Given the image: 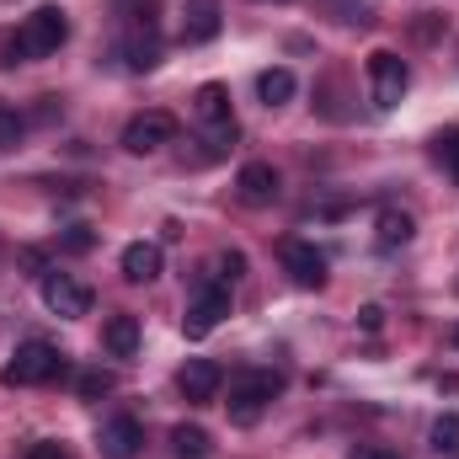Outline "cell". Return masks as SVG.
Segmentation results:
<instances>
[{
	"label": "cell",
	"instance_id": "1",
	"mask_svg": "<svg viewBox=\"0 0 459 459\" xmlns=\"http://www.w3.org/2000/svg\"><path fill=\"white\" fill-rule=\"evenodd\" d=\"M65 38H70V16L59 11V5H38L11 38H5V65H27V59H48V54H59L65 48Z\"/></svg>",
	"mask_w": 459,
	"mask_h": 459
},
{
	"label": "cell",
	"instance_id": "2",
	"mask_svg": "<svg viewBox=\"0 0 459 459\" xmlns=\"http://www.w3.org/2000/svg\"><path fill=\"white\" fill-rule=\"evenodd\" d=\"M65 374H70L65 352L54 342H43V337H27V342L16 347V358L0 368L5 385H48V379H65Z\"/></svg>",
	"mask_w": 459,
	"mask_h": 459
},
{
	"label": "cell",
	"instance_id": "3",
	"mask_svg": "<svg viewBox=\"0 0 459 459\" xmlns=\"http://www.w3.org/2000/svg\"><path fill=\"white\" fill-rule=\"evenodd\" d=\"M273 395H278V374H267V368H240L235 379H230V422L235 428H256L262 422V411L273 406Z\"/></svg>",
	"mask_w": 459,
	"mask_h": 459
},
{
	"label": "cell",
	"instance_id": "4",
	"mask_svg": "<svg viewBox=\"0 0 459 459\" xmlns=\"http://www.w3.org/2000/svg\"><path fill=\"white\" fill-rule=\"evenodd\" d=\"M406 86H411V70H406V59H401L395 48H374V54H368V91H374V108H379V113L401 108Z\"/></svg>",
	"mask_w": 459,
	"mask_h": 459
},
{
	"label": "cell",
	"instance_id": "5",
	"mask_svg": "<svg viewBox=\"0 0 459 459\" xmlns=\"http://www.w3.org/2000/svg\"><path fill=\"white\" fill-rule=\"evenodd\" d=\"M171 139H177V117L166 113V108H150V113L128 117V128H123V150L128 155H155Z\"/></svg>",
	"mask_w": 459,
	"mask_h": 459
},
{
	"label": "cell",
	"instance_id": "6",
	"mask_svg": "<svg viewBox=\"0 0 459 459\" xmlns=\"http://www.w3.org/2000/svg\"><path fill=\"white\" fill-rule=\"evenodd\" d=\"M230 316V289L225 283H214V278H204V294L187 305V316H182V332L198 342V337H209L220 321Z\"/></svg>",
	"mask_w": 459,
	"mask_h": 459
},
{
	"label": "cell",
	"instance_id": "7",
	"mask_svg": "<svg viewBox=\"0 0 459 459\" xmlns=\"http://www.w3.org/2000/svg\"><path fill=\"white\" fill-rule=\"evenodd\" d=\"M43 305L65 321H81V316H91V289L70 273H43Z\"/></svg>",
	"mask_w": 459,
	"mask_h": 459
},
{
	"label": "cell",
	"instance_id": "8",
	"mask_svg": "<svg viewBox=\"0 0 459 459\" xmlns=\"http://www.w3.org/2000/svg\"><path fill=\"white\" fill-rule=\"evenodd\" d=\"M278 256H283V273H289L299 289H321V283H326V256H321L310 240H283Z\"/></svg>",
	"mask_w": 459,
	"mask_h": 459
},
{
	"label": "cell",
	"instance_id": "9",
	"mask_svg": "<svg viewBox=\"0 0 459 459\" xmlns=\"http://www.w3.org/2000/svg\"><path fill=\"white\" fill-rule=\"evenodd\" d=\"M177 385H182V395H187L193 406H209V401L220 395V385H225V368L209 363V358H187L182 374H177Z\"/></svg>",
	"mask_w": 459,
	"mask_h": 459
},
{
	"label": "cell",
	"instance_id": "10",
	"mask_svg": "<svg viewBox=\"0 0 459 459\" xmlns=\"http://www.w3.org/2000/svg\"><path fill=\"white\" fill-rule=\"evenodd\" d=\"M235 193H240L251 209H262V204H273V198H278V171H273L267 160H246V166H240V177H235Z\"/></svg>",
	"mask_w": 459,
	"mask_h": 459
},
{
	"label": "cell",
	"instance_id": "11",
	"mask_svg": "<svg viewBox=\"0 0 459 459\" xmlns=\"http://www.w3.org/2000/svg\"><path fill=\"white\" fill-rule=\"evenodd\" d=\"M97 444H102V459H134L139 444H144V428L134 417H113V422H102Z\"/></svg>",
	"mask_w": 459,
	"mask_h": 459
},
{
	"label": "cell",
	"instance_id": "12",
	"mask_svg": "<svg viewBox=\"0 0 459 459\" xmlns=\"http://www.w3.org/2000/svg\"><path fill=\"white\" fill-rule=\"evenodd\" d=\"M220 27H225L220 0H187V11H182V43H209V38H220Z\"/></svg>",
	"mask_w": 459,
	"mask_h": 459
},
{
	"label": "cell",
	"instance_id": "13",
	"mask_svg": "<svg viewBox=\"0 0 459 459\" xmlns=\"http://www.w3.org/2000/svg\"><path fill=\"white\" fill-rule=\"evenodd\" d=\"M193 117L204 123V128H235V117H230V91L220 86V81H209V86H198L193 91Z\"/></svg>",
	"mask_w": 459,
	"mask_h": 459
},
{
	"label": "cell",
	"instance_id": "14",
	"mask_svg": "<svg viewBox=\"0 0 459 459\" xmlns=\"http://www.w3.org/2000/svg\"><path fill=\"white\" fill-rule=\"evenodd\" d=\"M123 278H128V283H155V278H160V246H155V240L123 246Z\"/></svg>",
	"mask_w": 459,
	"mask_h": 459
},
{
	"label": "cell",
	"instance_id": "15",
	"mask_svg": "<svg viewBox=\"0 0 459 459\" xmlns=\"http://www.w3.org/2000/svg\"><path fill=\"white\" fill-rule=\"evenodd\" d=\"M374 235H379V246H385V251H395V246H406V240L417 235V220H411L406 209H379Z\"/></svg>",
	"mask_w": 459,
	"mask_h": 459
},
{
	"label": "cell",
	"instance_id": "16",
	"mask_svg": "<svg viewBox=\"0 0 459 459\" xmlns=\"http://www.w3.org/2000/svg\"><path fill=\"white\" fill-rule=\"evenodd\" d=\"M171 455L177 459H209L214 455V438H209L198 422H177V428H171Z\"/></svg>",
	"mask_w": 459,
	"mask_h": 459
},
{
	"label": "cell",
	"instance_id": "17",
	"mask_svg": "<svg viewBox=\"0 0 459 459\" xmlns=\"http://www.w3.org/2000/svg\"><path fill=\"white\" fill-rule=\"evenodd\" d=\"M102 342L113 358H134L139 352V316H113L108 326H102Z\"/></svg>",
	"mask_w": 459,
	"mask_h": 459
},
{
	"label": "cell",
	"instance_id": "18",
	"mask_svg": "<svg viewBox=\"0 0 459 459\" xmlns=\"http://www.w3.org/2000/svg\"><path fill=\"white\" fill-rule=\"evenodd\" d=\"M256 97H262L267 108H283V102L294 97V75H289V70H262V75H256Z\"/></svg>",
	"mask_w": 459,
	"mask_h": 459
},
{
	"label": "cell",
	"instance_id": "19",
	"mask_svg": "<svg viewBox=\"0 0 459 459\" xmlns=\"http://www.w3.org/2000/svg\"><path fill=\"white\" fill-rule=\"evenodd\" d=\"M113 390H117L113 368H81V374H75V395H81V401H102V395H113Z\"/></svg>",
	"mask_w": 459,
	"mask_h": 459
},
{
	"label": "cell",
	"instance_id": "20",
	"mask_svg": "<svg viewBox=\"0 0 459 459\" xmlns=\"http://www.w3.org/2000/svg\"><path fill=\"white\" fill-rule=\"evenodd\" d=\"M27 139V113H16L11 102H0V150H16Z\"/></svg>",
	"mask_w": 459,
	"mask_h": 459
},
{
	"label": "cell",
	"instance_id": "21",
	"mask_svg": "<svg viewBox=\"0 0 459 459\" xmlns=\"http://www.w3.org/2000/svg\"><path fill=\"white\" fill-rule=\"evenodd\" d=\"M433 449L438 455H459V411H444L433 422Z\"/></svg>",
	"mask_w": 459,
	"mask_h": 459
},
{
	"label": "cell",
	"instance_id": "22",
	"mask_svg": "<svg viewBox=\"0 0 459 459\" xmlns=\"http://www.w3.org/2000/svg\"><path fill=\"white\" fill-rule=\"evenodd\" d=\"M433 144H438V160H444V166H449V171L459 177V128H449V134H438Z\"/></svg>",
	"mask_w": 459,
	"mask_h": 459
},
{
	"label": "cell",
	"instance_id": "23",
	"mask_svg": "<svg viewBox=\"0 0 459 459\" xmlns=\"http://www.w3.org/2000/svg\"><path fill=\"white\" fill-rule=\"evenodd\" d=\"M91 240H97L91 225H70L65 230V251H91Z\"/></svg>",
	"mask_w": 459,
	"mask_h": 459
},
{
	"label": "cell",
	"instance_id": "24",
	"mask_svg": "<svg viewBox=\"0 0 459 459\" xmlns=\"http://www.w3.org/2000/svg\"><path fill=\"white\" fill-rule=\"evenodd\" d=\"M220 278H225V283L246 278V256H240V251H225V256H220Z\"/></svg>",
	"mask_w": 459,
	"mask_h": 459
},
{
	"label": "cell",
	"instance_id": "25",
	"mask_svg": "<svg viewBox=\"0 0 459 459\" xmlns=\"http://www.w3.org/2000/svg\"><path fill=\"white\" fill-rule=\"evenodd\" d=\"M358 326H363V332H379V326H385V310H379V305H363V310H358Z\"/></svg>",
	"mask_w": 459,
	"mask_h": 459
},
{
	"label": "cell",
	"instance_id": "26",
	"mask_svg": "<svg viewBox=\"0 0 459 459\" xmlns=\"http://www.w3.org/2000/svg\"><path fill=\"white\" fill-rule=\"evenodd\" d=\"M347 459H401V455H390V449H379V444H358Z\"/></svg>",
	"mask_w": 459,
	"mask_h": 459
},
{
	"label": "cell",
	"instance_id": "27",
	"mask_svg": "<svg viewBox=\"0 0 459 459\" xmlns=\"http://www.w3.org/2000/svg\"><path fill=\"white\" fill-rule=\"evenodd\" d=\"M27 459H70V455H65L59 444H32V449H27Z\"/></svg>",
	"mask_w": 459,
	"mask_h": 459
},
{
	"label": "cell",
	"instance_id": "28",
	"mask_svg": "<svg viewBox=\"0 0 459 459\" xmlns=\"http://www.w3.org/2000/svg\"><path fill=\"white\" fill-rule=\"evenodd\" d=\"M455 347H459V326H455Z\"/></svg>",
	"mask_w": 459,
	"mask_h": 459
}]
</instances>
